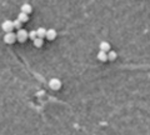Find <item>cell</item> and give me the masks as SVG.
I'll use <instances>...</instances> for the list:
<instances>
[{"label": "cell", "mask_w": 150, "mask_h": 135, "mask_svg": "<svg viewBox=\"0 0 150 135\" xmlns=\"http://www.w3.org/2000/svg\"><path fill=\"white\" fill-rule=\"evenodd\" d=\"M28 38H29V33L25 29H19L18 33H16V40L19 43H25Z\"/></svg>", "instance_id": "1"}, {"label": "cell", "mask_w": 150, "mask_h": 135, "mask_svg": "<svg viewBox=\"0 0 150 135\" xmlns=\"http://www.w3.org/2000/svg\"><path fill=\"white\" fill-rule=\"evenodd\" d=\"M49 88H50L51 90H59L61 88V81L56 78L50 79V81H49Z\"/></svg>", "instance_id": "2"}, {"label": "cell", "mask_w": 150, "mask_h": 135, "mask_svg": "<svg viewBox=\"0 0 150 135\" xmlns=\"http://www.w3.org/2000/svg\"><path fill=\"white\" fill-rule=\"evenodd\" d=\"M1 29L5 33H11L14 30V24H13L11 20H5V21H3V24H1Z\"/></svg>", "instance_id": "3"}, {"label": "cell", "mask_w": 150, "mask_h": 135, "mask_svg": "<svg viewBox=\"0 0 150 135\" xmlns=\"http://www.w3.org/2000/svg\"><path fill=\"white\" fill-rule=\"evenodd\" d=\"M16 41V34H14V33H6V34L4 35V43H6V44H14V43Z\"/></svg>", "instance_id": "4"}, {"label": "cell", "mask_w": 150, "mask_h": 135, "mask_svg": "<svg viewBox=\"0 0 150 135\" xmlns=\"http://www.w3.org/2000/svg\"><path fill=\"white\" fill-rule=\"evenodd\" d=\"M58 33L55 29H49V30H46V39L48 40H54L55 38H56Z\"/></svg>", "instance_id": "5"}, {"label": "cell", "mask_w": 150, "mask_h": 135, "mask_svg": "<svg viewBox=\"0 0 150 135\" xmlns=\"http://www.w3.org/2000/svg\"><path fill=\"white\" fill-rule=\"evenodd\" d=\"M21 11L29 15V14H30V13L33 11V6H31L30 4H28V3H25V4L21 5Z\"/></svg>", "instance_id": "6"}, {"label": "cell", "mask_w": 150, "mask_h": 135, "mask_svg": "<svg viewBox=\"0 0 150 135\" xmlns=\"http://www.w3.org/2000/svg\"><path fill=\"white\" fill-rule=\"evenodd\" d=\"M98 60H100L102 63L108 61V54H106L105 51H102V50H100L99 53H98Z\"/></svg>", "instance_id": "7"}, {"label": "cell", "mask_w": 150, "mask_h": 135, "mask_svg": "<svg viewBox=\"0 0 150 135\" xmlns=\"http://www.w3.org/2000/svg\"><path fill=\"white\" fill-rule=\"evenodd\" d=\"M100 50L102 51H110V44L109 43H106V41H103V43H100Z\"/></svg>", "instance_id": "8"}, {"label": "cell", "mask_w": 150, "mask_h": 135, "mask_svg": "<svg viewBox=\"0 0 150 135\" xmlns=\"http://www.w3.org/2000/svg\"><path fill=\"white\" fill-rule=\"evenodd\" d=\"M18 19L20 20L21 23H27L29 20V15L28 14H25V13H19V15H18Z\"/></svg>", "instance_id": "9"}, {"label": "cell", "mask_w": 150, "mask_h": 135, "mask_svg": "<svg viewBox=\"0 0 150 135\" xmlns=\"http://www.w3.org/2000/svg\"><path fill=\"white\" fill-rule=\"evenodd\" d=\"M37 34H38V37H39V38H44V37H46V29H45V28H39L38 30H37Z\"/></svg>", "instance_id": "10"}, {"label": "cell", "mask_w": 150, "mask_h": 135, "mask_svg": "<svg viewBox=\"0 0 150 135\" xmlns=\"http://www.w3.org/2000/svg\"><path fill=\"white\" fill-rule=\"evenodd\" d=\"M33 41H34V45H35V47H37V48H41V47H43V38H37V39H34V40H33Z\"/></svg>", "instance_id": "11"}, {"label": "cell", "mask_w": 150, "mask_h": 135, "mask_svg": "<svg viewBox=\"0 0 150 135\" xmlns=\"http://www.w3.org/2000/svg\"><path fill=\"white\" fill-rule=\"evenodd\" d=\"M115 59H116V53H115V51H113V50H110V53L108 54V60L114 61Z\"/></svg>", "instance_id": "12"}, {"label": "cell", "mask_w": 150, "mask_h": 135, "mask_svg": "<svg viewBox=\"0 0 150 135\" xmlns=\"http://www.w3.org/2000/svg\"><path fill=\"white\" fill-rule=\"evenodd\" d=\"M13 24H14V28L18 29V30H19V29H21V24H23V23L19 20V19H16V20L13 21Z\"/></svg>", "instance_id": "13"}, {"label": "cell", "mask_w": 150, "mask_h": 135, "mask_svg": "<svg viewBox=\"0 0 150 135\" xmlns=\"http://www.w3.org/2000/svg\"><path fill=\"white\" fill-rule=\"evenodd\" d=\"M29 38L31 39V40H34V39H37L38 38V34H37V30H33L29 33Z\"/></svg>", "instance_id": "14"}]
</instances>
